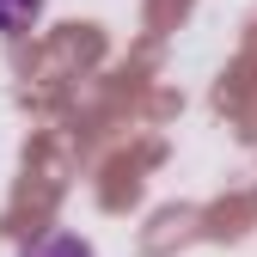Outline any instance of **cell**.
I'll return each mask as SVG.
<instances>
[{"instance_id": "2", "label": "cell", "mask_w": 257, "mask_h": 257, "mask_svg": "<svg viewBox=\"0 0 257 257\" xmlns=\"http://www.w3.org/2000/svg\"><path fill=\"white\" fill-rule=\"evenodd\" d=\"M37 19H43V0H0V31H7V37L31 31Z\"/></svg>"}, {"instance_id": "1", "label": "cell", "mask_w": 257, "mask_h": 257, "mask_svg": "<svg viewBox=\"0 0 257 257\" xmlns=\"http://www.w3.org/2000/svg\"><path fill=\"white\" fill-rule=\"evenodd\" d=\"M19 257H92V245L80 233H43L37 245H25Z\"/></svg>"}]
</instances>
